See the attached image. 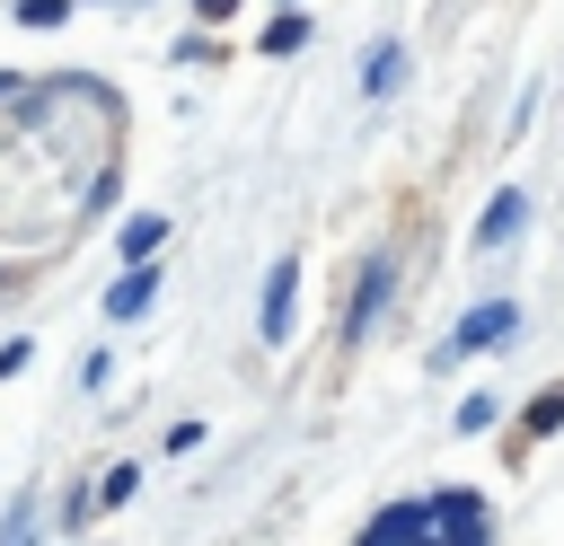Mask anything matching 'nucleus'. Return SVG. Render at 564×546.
Returning a JSON list of instances; mask_svg holds the SVG:
<instances>
[{"label": "nucleus", "instance_id": "6e6552de", "mask_svg": "<svg viewBox=\"0 0 564 546\" xmlns=\"http://www.w3.org/2000/svg\"><path fill=\"white\" fill-rule=\"evenodd\" d=\"M159 238H167V220H159V211H132V220H123V255H132V264H150V247H159Z\"/></svg>", "mask_w": 564, "mask_h": 546}, {"label": "nucleus", "instance_id": "f257e3e1", "mask_svg": "<svg viewBox=\"0 0 564 546\" xmlns=\"http://www.w3.org/2000/svg\"><path fill=\"white\" fill-rule=\"evenodd\" d=\"M511 326H520V308H511V299H476V308L458 317V335H449L432 361L449 370V361H467V352H494V343H511Z\"/></svg>", "mask_w": 564, "mask_h": 546}, {"label": "nucleus", "instance_id": "39448f33", "mask_svg": "<svg viewBox=\"0 0 564 546\" xmlns=\"http://www.w3.org/2000/svg\"><path fill=\"white\" fill-rule=\"evenodd\" d=\"M150 299H159V264H132V273H123V282L106 291V317H115V326H132V317H141Z\"/></svg>", "mask_w": 564, "mask_h": 546}, {"label": "nucleus", "instance_id": "7ed1b4c3", "mask_svg": "<svg viewBox=\"0 0 564 546\" xmlns=\"http://www.w3.org/2000/svg\"><path fill=\"white\" fill-rule=\"evenodd\" d=\"M361 546H432V520H423V502H388V511L361 528Z\"/></svg>", "mask_w": 564, "mask_h": 546}, {"label": "nucleus", "instance_id": "f8f14e48", "mask_svg": "<svg viewBox=\"0 0 564 546\" xmlns=\"http://www.w3.org/2000/svg\"><path fill=\"white\" fill-rule=\"evenodd\" d=\"M132 484H141V476H132V467H115V476H106L88 502H106V511H115V502H132Z\"/></svg>", "mask_w": 564, "mask_h": 546}, {"label": "nucleus", "instance_id": "423d86ee", "mask_svg": "<svg viewBox=\"0 0 564 546\" xmlns=\"http://www.w3.org/2000/svg\"><path fill=\"white\" fill-rule=\"evenodd\" d=\"M520 220H529V203H520V194H494V203L476 211V247H502V238H520Z\"/></svg>", "mask_w": 564, "mask_h": 546}, {"label": "nucleus", "instance_id": "9d476101", "mask_svg": "<svg viewBox=\"0 0 564 546\" xmlns=\"http://www.w3.org/2000/svg\"><path fill=\"white\" fill-rule=\"evenodd\" d=\"M70 0H18V26H62Z\"/></svg>", "mask_w": 564, "mask_h": 546}, {"label": "nucleus", "instance_id": "f03ea898", "mask_svg": "<svg viewBox=\"0 0 564 546\" xmlns=\"http://www.w3.org/2000/svg\"><path fill=\"white\" fill-rule=\"evenodd\" d=\"M291 299H300V264L282 255V264L264 273V308H256V335H264V343H282V335H291Z\"/></svg>", "mask_w": 564, "mask_h": 546}, {"label": "nucleus", "instance_id": "20e7f679", "mask_svg": "<svg viewBox=\"0 0 564 546\" xmlns=\"http://www.w3.org/2000/svg\"><path fill=\"white\" fill-rule=\"evenodd\" d=\"M388 282H397V264H388V255H370V264H361V291L344 299V335H370V317H379Z\"/></svg>", "mask_w": 564, "mask_h": 546}, {"label": "nucleus", "instance_id": "0eeeda50", "mask_svg": "<svg viewBox=\"0 0 564 546\" xmlns=\"http://www.w3.org/2000/svg\"><path fill=\"white\" fill-rule=\"evenodd\" d=\"M397 70H405L397 35H388V44H370V62H361V97H388V88H397Z\"/></svg>", "mask_w": 564, "mask_h": 546}, {"label": "nucleus", "instance_id": "2eb2a0df", "mask_svg": "<svg viewBox=\"0 0 564 546\" xmlns=\"http://www.w3.org/2000/svg\"><path fill=\"white\" fill-rule=\"evenodd\" d=\"M0 546H35V537H26V520H18V528H9V537H0Z\"/></svg>", "mask_w": 564, "mask_h": 546}, {"label": "nucleus", "instance_id": "4468645a", "mask_svg": "<svg viewBox=\"0 0 564 546\" xmlns=\"http://www.w3.org/2000/svg\"><path fill=\"white\" fill-rule=\"evenodd\" d=\"M194 9H203V18H212V26H220V18H229V9H238V0H194Z\"/></svg>", "mask_w": 564, "mask_h": 546}, {"label": "nucleus", "instance_id": "ddd939ff", "mask_svg": "<svg viewBox=\"0 0 564 546\" xmlns=\"http://www.w3.org/2000/svg\"><path fill=\"white\" fill-rule=\"evenodd\" d=\"M494 423V396H458V432H485Z\"/></svg>", "mask_w": 564, "mask_h": 546}, {"label": "nucleus", "instance_id": "9b49d317", "mask_svg": "<svg viewBox=\"0 0 564 546\" xmlns=\"http://www.w3.org/2000/svg\"><path fill=\"white\" fill-rule=\"evenodd\" d=\"M564 423V387H538V405H529V432H555Z\"/></svg>", "mask_w": 564, "mask_h": 546}, {"label": "nucleus", "instance_id": "1a4fd4ad", "mask_svg": "<svg viewBox=\"0 0 564 546\" xmlns=\"http://www.w3.org/2000/svg\"><path fill=\"white\" fill-rule=\"evenodd\" d=\"M308 44V18L300 9H273V26H264V53H300Z\"/></svg>", "mask_w": 564, "mask_h": 546}]
</instances>
